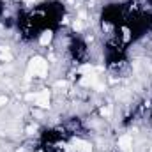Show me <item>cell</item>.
Wrapping results in <instances>:
<instances>
[{
	"instance_id": "8fae6325",
	"label": "cell",
	"mask_w": 152,
	"mask_h": 152,
	"mask_svg": "<svg viewBox=\"0 0 152 152\" xmlns=\"http://www.w3.org/2000/svg\"><path fill=\"white\" fill-rule=\"evenodd\" d=\"M36 152H37V151H36Z\"/></svg>"
},
{
	"instance_id": "6da1fadb",
	"label": "cell",
	"mask_w": 152,
	"mask_h": 152,
	"mask_svg": "<svg viewBox=\"0 0 152 152\" xmlns=\"http://www.w3.org/2000/svg\"><path fill=\"white\" fill-rule=\"evenodd\" d=\"M48 73H50V62L48 58L41 57V55H34L28 64H27V80L30 78H48Z\"/></svg>"
},
{
	"instance_id": "277c9868",
	"label": "cell",
	"mask_w": 152,
	"mask_h": 152,
	"mask_svg": "<svg viewBox=\"0 0 152 152\" xmlns=\"http://www.w3.org/2000/svg\"><path fill=\"white\" fill-rule=\"evenodd\" d=\"M117 147L120 149L122 152H127L133 149V134L126 133L122 136H118V142H117Z\"/></svg>"
},
{
	"instance_id": "52a82bcc",
	"label": "cell",
	"mask_w": 152,
	"mask_h": 152,
	"mask_svg": "<svg viewBox=\"0 0 152 152\" xmlns=\"http://www.w3.org/2000/svg\"><path fill=\"white\" fill-rule=\"evenodd\" d=\"M71 28L75 30V32H83V28H85V21L83 20H73V23H71Z\"/></svg>"
},
{
	"instance_id": "8992f818",
	"label": "cell",
	"mask_w": 152,
	"mask_h": 152,
	"mask_svg": "<svg viewBox=\"0 0 152 152\" xmlns=\"http://www.w3.org/2000/svg\"><path fill=\"white\" fill-rule=\"evenodd\" d=\"M0 60L2 62H12L14 60V55L11 53L9 46H0Z\"/></svg>"
},
{
	"instance_id": "9c48e42d",
	"label": "cell",
	"mask_w": 152,
	"mask_h": 152,
	"mask_svg": "<svg viewBox=\"0 0 152 152\" xmlns=\"http://www.w3.org/2000/svg\"><path fill=\"white\" fill-rule=\"evenodd\" d=\"M122 41L124 42H129L131 41V30L127 27H122Z\"/></svg>"
},
{
	"instance_id": "5b68a950",
	"label": "cell",
	"mask_w": 152,
	"mask_h": 152,
	"mask_svg": "<svg viewBox=\"0 0 152 152\" xmlns=\"http://www.w3.org/2000/svg\"><path fill=\"white\" fill-rule=\"evenodd\" d=\"M51 41H53V30H51V28H48V30H42V32L39 34V46H42V48H48V46L51 44Z\"/></svg>"
},
{
	"instance_id": "30bf717a",
	"label": "cell",
	"mask_w": 152,
	"mask_h": 152,
	"mask_svg": "<svg viewBox=\"0 0 152 152\" xmlns=\"http://www.w3.org/2000/svg\"><path fill=\"white\" fill-rule=\"evenodd\" d=\"M7 103H9V97H7V96H0V108L5 106Z\"/></svg>"
},
{
	"instance_id": "3957f363",
	"label": "cell",
	"mask_w": 152,
	"mask_h": 152,
	"mask_svg": "<svg viewBox=\"0 0 152 152\" xmlns=\"http://www.w3.org/2000/svg\"><path fill=\"white\" fill-rule=\"evenodd\" d=\"M71 147L75 149V152H92V143L83 138H73Z\"/></svg>"
},
{
	"instance_id": "7a4b0ae2",
	"label": "cell",
	"mask_w": 152,
	"mask_h": 152,
	"mask_svg": "<svg viewBox=\"0 0 152 152\" xmlns=\"http://www.w3.org/2000/svg\"><path fill=\"white\" fill-rule=\"evenodd\" d=\"M27 103H34L36 108L41 110H50V104H51V92L48 88H42L37 92H27L25 97H23Z\"/></svg>"
},
{
	"instance_id": "ba28073f",
	"label": "cell",
	"mask_w": 152,
	"mask_h": 152,
	"mask_svg": "<svg viewBox=\"0 0 152 152\" xmlns=\"http://www.w3.org/2000/svg\"><path fill=\"white\" fill-rule=\"evenodd\" d=\"M99 113H101V117H112V113H113V108L110 106V104H104V106H101V110H99Z\"/></svg>"
}]
</instances>
